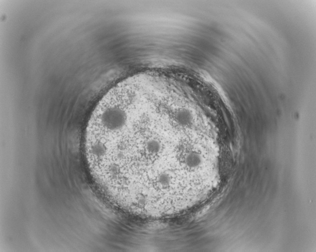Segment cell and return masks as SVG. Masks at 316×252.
<instances>
[{"label": "cell", "mask_w": 316, "mask_h": 252, "mask_svg": "<svg viewBox=\"0 0 316 252\" xmlns=\"http://www.w3.org/2000/svg\"><path fill=\"white\" fill-rule=\"evenodd\" d=\"M177 150L178 161L185 170L194 172L200 170L204 158L201 150L194 142H183Z\"/></svg>", "instance_id": "6da1fadb"}, {"label": "cell", "mask_w": 316, "mask_h": 252, "mask_svg": "<svg viewBox=\"0 0 316 252\" xmlns=\"http://www.w3.org/2000/svg\"><path fill=\"white\" fill-rule=\"evenodd\" d=\"M169 116L172 125L180 130H187L193 127L194 117L192 111L186 106L170 108Z\"/></svg>", "instance_id": "7a4b0ae2"}, {"label": "cell", "mask_w": 316, "mask_h": 252, "mask_svg": "<svg viewBox=\"0 0 316 252\" xmlns=\"http://www.w3.org/2000/svg\"><path fill=\"white\" fill-rule=\"evenodd\" d=\"M162 140L156 136H150L145 138L140 148V156L148 160H152L158 157L164 150Z\"/></svg>", "instance_id": "3957f363"}]
</instances>
